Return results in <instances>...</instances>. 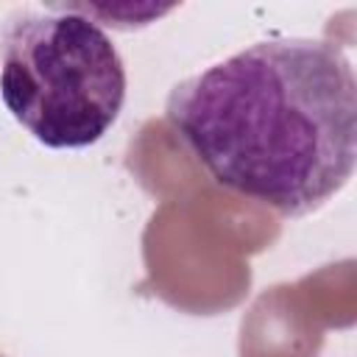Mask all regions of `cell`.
<instances>
[{"label":"cell","mask_w":357,"mask_h":357,"mask_svg":"<svg viewBox=\"0 0 357 357\" xmlns=\"http://www.w3.org/2000/svg\"><path fill=\"white\" fill-rule=\"evenodd\" d=\"M165 120L229 192L284 218L332 201L357 165V81L324 39L254 42L178 81Z\"/></svg>","instance_id":"6da1fadb"},{"label":"cell","mask_w":357,"mask_h":357,"mask_svg":"<svg viewBox=\"0 0 357 357\" xmlns=\"http://www.w3.org/2000/svg\"><path fill=\"white\" fill-rule=\"evenodd\" d=\"M0 98L45 148H89L126 103V67L112 36L61 11H14L0 28Z\"/></svg>","instance_id":"7a4b0ae2"},{"label":"cell","mask_w":357,"mask_h":357,"mask_svg":"<svg viewBox=\"0 0 357 357\" xmlns=\"http://www.w3.org/2000/svg\"><path fill=\"white\" fill-rule=\"evenodd\" d=\"M56 8L61 11H73V14H81L92 22H103V25H112V28H142L159 17H165L173 6H98V3H53Z\"/></svg>","instance_id":"3957f363"}]
</instances>
